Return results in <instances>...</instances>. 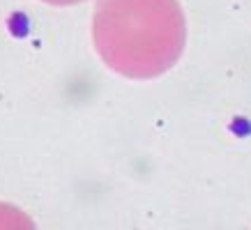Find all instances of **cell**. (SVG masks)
<instances>
[{"instance_id": "obj_2", "label": "cell", "mask_w": 251, "mask_h": 230, "mask_svg": "<svg viewBox=\"0 0 251 230\" xmlns=\"http://www.w3.org/2000/svg\"><path fill=\"white\" fill-rule=\"evenodd\" d=\"M42 2H51V5H76L83 0H42Z\"/></svg>"}, {"instance_id": "obj_1", "label": "cell", "mask_w": 251, "mask_h": 230, "mask_svg": "<svg viewBox=\"0 0 251 230\" xmlns=\"http://www.w3.org/2000/svg\"><path fill=\"white\" fill-rule=\"evenodd\" d=\"M92 39L115 74L154 78L180 60L187 23L177 0H97Z\"/></svg>"}]
</instances>
